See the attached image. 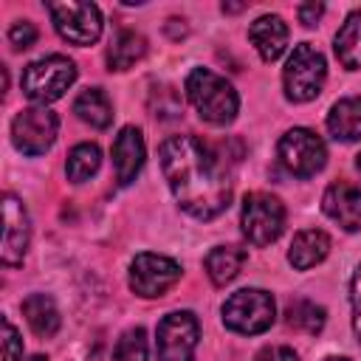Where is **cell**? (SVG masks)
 <instances>
[{
	"instance_id": "obj_1",
	"label": "cell",
	"mask_w": 361,
	"mask_h": 361,
	"mask_svg": "<svg viewBox=\"0 0 361 361\" xmlns=\"http://www.w3.org/2000/svg\"><path fill=\"white\" fill-rule=\"evenodd\" d=\"M158 155L164 178L183 212L197 220H212L228 209L231 183L206 144L195 135H172L161 144Z\"/></svg>"
},
{
	"instance_id": "obj_2",
	"label": "cell",
	"mask_w": 361,
	"mask_h": 361,
	"mask_svg": "<svg viewBox=\"0 0 361 361\" xmlns=\"http://www.w3.org/2000/svg\"><path fill=\"white\" fill-rule=\"evenodd\" d=\"M186 96L197 116L209 124H228L237 116V90L209 68H195L186 76Z\"/></svg>"
},
{
	"instance_id": "obj_3",
	"label": "cell",
	"mask_w": 361,
	"mask_h": 361,
	"mask_svg": "<svg viewBox=\"0 0 361 361\" xmlns=\"http://www.w3.org/2000/svg\"><path fill=\"white\" fill-rule=\"evenodd\" d=\"M73 82H76V65H73V59H68L62 54H48L42 59L28 62L20 76L23 93L34 104H42V107L48 102H56L59 96H65V90Z\"/></svg>"
},
{
	"instance_id": "obj_4",
	"label": "cell",
	"mask_w": 361,
	"mask_h": 361,
	"mask_svg": "<svg viewBox=\"0 0 361 361\" xmlns=\"http://www.w3.org/2000/svg\"><path fill=\"white\" fill-rule=\"evenodd\" d=\"M220 313H223V324L234 333H243V336L265 333L276 319L274 296L262 288H243V290L231 293L223 302Z\"/></svg>"
},
{
	"instance_id": "obj_5",
	"label": "cell",
	"mask_w": 361,
	"mask_h": 361,
	"mask_svg": "<svg viewBox=\"0 0 361 361\" xmlns=\"http://www.w3.org/2000/svg\"><path fill=\"white\" fill-rule=\"evenodd\" d=\"M324 79H327V62L322 51L310 42H299L285 62V73H282L285 96L290 102H310L322 93Z\"/></svg>"
},
{
	"instance_id": "obj_6",
	"label": "cell",
	"mask_w": 361,
	"mask_h": 361,
	"mask_svg": "<svg viewBox=\"0 0 361 361\" xmlns=\"http://www.w3.org/2000/svg\"><path fill=\"white\" fill-rule=\"evenodd\" d=\"M240 226H243V234L251 245H257V248L271 245L285 228L282 200L274 197V195H265V192L245 195L243 212H240Z\"/></svg>"
},
{
	"instance_id": "obj_7",
	"label": "cell",
	"mask_w": 361,
	"mask_h": 361,
	"mask_svg": "<svg viewBox=\"0 0 361 361\" xmlns=\"http://www.w3.org/2000/svg\"><path fill=\"white\" fill-rule=\"evenodd\" d=\"M59 118L54 110L34 104L14 116L11 121V141L23 155H42L56 141Z\"/></svg>"
},
{
	"instance_id": "obj_8",
	"label": "cell",
	"mask_w": 361,
	"mask_h": 361,
	"mask_svg": "<svg viewBox=\"0 0 361 361\" xmlns=\"http://www.w3.org/2000/svg\"><path fill=\"white\" fill-rule=\"evenodd\" d=\"M279 161L282 166L296 175V178H310L316 175L324 161H327V147L324 141L307 130V127H293L279 138Z\"/></svg>"
},
{
	"instance_id": "obj_9",
	"label": "cell",
	"mask_w": 361,
	"mask_h": 361,
	"mask_svg": "<svg viewBox=\"0 0 361 361\" xmlns=\"http://www.w3.org/2000/svg\"><path fill=\"white\" fill-rule=\"evenodd\" d=\"M48 11L59 37L73 45H90L102 34V11L93 3L62 0V3H48Z\"/></svg>"
},
{
	"instance_id": "obj_10",
	"label": "cell",
	"mask_w": 361,
	"mask_h": 361,
	"mask_svg": "<svg viewBox=\"0 0 361 361\" xmlns=\"http://www.w3.org/2000/svg\"><path fill=\"white\" fill-rule=\"evenodd\" d=\"M197 338L200 327L189 310L166 313L158 324V361H192Z\"/></svg>"
},
{
	"instance_id": "obj_11",
	"label": "cell",
	"mask_w": 361,
	"mask_h": 361,
	"mask_svg": "<svg viewBox=\"0 0 361 361\" xmlns=\"http://www.w3.org/2000/svg\"><path fill=\"white\" fill-rule=\"evenodd\" d=\"M178 279H180V265L164 254L147 251V254H138L130 265V288L144 299L164 296Z\"/></svg>"
},
{
	"instance_id": "obj_12",
	"label": "cell",
	"mask_w": 361,
	"mask_h": 361,
	"mask_svg": "<svg viewBox=\"0 0 361 361\" xmlns=\"http://www.w3.org/2000/svg\"><path fill=\"white\" fill-rule=\"evenodd\" d=\"M3 248H0V257H3V265L14 268L23 262L25 251H28V240H31V226H28V212L25 206L14 197V195H6V203H3Z\"/></svg>"
},
{
	"instance_id": "obj_13",
	"label": "cell",
	"mask_w": 361,
	"mask_h": 361,
	"mask_svg": "<svg viewBox=\"0 0 361 361\" xmlns=\"http://www.w3.org/2000/svg\"><path fill=\"white\" fill-rule=\"evenodd\" d=\"M322 209L344 231H361V189L358 186L344 183V180L327 186L322 197Z\"/></svg>"
},
{
	"instance_id": "obj_14",
	"label": "cell",
	"mask_w": 361,
	"mask_h": 361,
	"mask_svg": "<svg viewBox=\"0 0 361 361\" xmlns=\"http://www.w3.org/2000/svg\"><path fill=\"white\" fill-rule=\"evenodd\" d=\"M144 135L138 127H124L116 141H113V166H116V180L118 186H127L135 180V175L144 166Z\"/></svg>"
},
{
	"instance_id": "obj_15",
	"label": "cell",
	"mask_w": 361,
	"mask_h": 361,
	"mask_svg": "<svg viewBox=\"0 0 361 361\" xmlns=\"http://www.w3.org/2000/svg\"><path fill=\"white\" fill-rule=\"evenodd\" d=\"M248 39L262 56V62H276L288 48V25L279 14H262L251 23Z\"/></svg>"
},
{
	"instance_id": "obj_16",
	"label": "cell",
	"mask_w": 361,
	"mask_h": 361,
	"mask_svg": "<svg viewBox=\"0 0 361 361\" xmlns=\"http://www.w3.org/2000/svg\"><path fill=\"white\" fill-rule=\"evenodd\" d=\"M330 251V237L322 228H305L293 237L290 251H288V262L296 271H307L313 265H319Z\"/></svg>"
},
{
	"instance_id": "obj_17",
	"label": "cell",
	"mask_w": 361,
	"mask_h": 361,
	"mask_svg": "<svg viewBox=\"0 0 361 361\" xmlns=\"http://www.w3.org/2000/svg\"><path fill=\"white\" fill-rule=\"evenodd\" d=\"M327 130L336 141H358L361 138V96L338 99L327 113Z\"/></svg>"
},
{
	"instance_id": "obj_18",
	"label": "cell",
	"mask_w": 361,
	"mask_h": 361,
	"mask_svg": "<svg viewBox=\"0 0 361 361\" xmlns=\"http://www.w3.org/2000/svg\"><path fill=\"white\" fill-rule=\"evenodd\" d=\"M23 316L28 322V327L39 336V338H51L56 330H59V310L54 305L51 296L45 293H31L23 299Z\"/></svg>"
},
{
	"instance_id": "obj_19",
	"label": "cell",
	"mask_w": 361,
	"mask_h": 361,
	"mask_svg": "<svg viewBox=\"0 0 361 361\" xmlns=\"http://www.w3.org/2000/svg\"><path fill=\"white\" fill-rule=\"evenodd\" d=\"M144 54H147V39H144L138 31H133V28H121V31H116V37L110 39L107 65H110V71H127V68H133Z\"/></svg>"
},
{
	"instance_id": "obj_20",
	"label": "cell",
	"mask_w": 361,
	"mask_h": 361,
	"mask_svg": "<svg viewBox=\"0 0 361 361\" xmlns=\"http://www.w3.org/2000/svg\"><path fill=\"white\" fill-rule=\"evenodd\" d=\"M73 113H76L85 124L96 127V130H104V127H110V121H113V104H110V99H107V93H104L102 87H87V90H82V93L76 96V102H73Z\"/></svg>"
},
{
	"instance_id": "obj_21",
	"label": "cell",
	"mask_w": 361,
	"mask_h": 361,
	"mask_svg": "<svg viewBox=\"0 0 361 361\" xmlns=\"http://www.w3.org/2000/svg\"><path fill=\"white\" fill-rule=\"evenodd\" d=\"M333 48H336L338 62L347 71H358L361 68V11H353L341 23V28H338V34L333 39Z\"/></svg>"
},
{
	"instance_id": "obj_22",
	"label": "cell",
	"mask_w": 361,
	"mask_h": 361,
	"mask_svg": "<svg viewBox=\"0 0 361 361\" xmlns=\"http://www.w3.org/2000/svg\"><path fill=\"white\" fill-rule=\"evenodd\" d=\"M243 262H245V251L243 248H237V245H217V248H212L206 254V274H209V279L214 285H226V282H231L240 274Z\"/></svg>"
},
{
	"instance_id": "obj_23",
	"label": "cell",
	"mask_w": 361,
	"mask_h": 361,
	"mask_svg": "<svg viewBox=\"0 0 361 361\" xmlns=\"http://www.w3.org/2000/svg\"><path fill=\"white\" fill-rule=\"evenodd\" d=\"M99 164H102V149L90 141L85 144H76L68 155V164H65V172L73 183H85L87 178H93L99 172Z\"/></svg>"
},
{
	"instance_id": "obj_24",
	"label": "cell",
	"mask_w": 361,
	"mask_h": 361,
	"mask_svg": "<svg viewBox=\"0 0 361 361\" xmlns=\"http://www.w3.org/2000/svg\"><path fill=\"white\" fill-rule=\"evenodd\" d=\"M285 316H288V324L290 327H296V330H302L307 336H316L324 327V307L316 305V302H310V299H293V302H288Z\"/></svg>"
},
{
	"instance_id": "obj_25",
	"label": "cell",
	"mask_w": 361,
	"mask_h": 361,
	"mask_svg": "<svg viewBox=\"0 0 361 361\" xmlns=\"http://www.w3.org/2000/svg\"><path fill=\"white\" fill-rule=\"evenodd\" d=\"M113 361H147V333L141 327L127 330L113 350Z\"/></svg>"
},
{
	"instance_id": "obj_26",
	"label": "cell",
	"mask_w": 361,
	"mask_h": 361,
	"mask_svg": "<svg viewBox=\"0 0 361 361\" xmlns=\"http://www.w3.org/2000/svg\"><path fill=\"white\" fill-rule=\"evenodd\" d=\"M3 361H23V338L8 319H3Z\"/></svg>"
},
{
	"instance_id": "obj_27",
	"label": "cell",
	"mask_w": 361,
	"mask_h": 361,
	"mask_svg": "<svg viewBox=\"0 0 361 361\" xmlns=\"http://www.w3.org/2000/svg\"><path fill=\"white\" fill-rule=\"evenodd\" d=\"M8 42H11V48H31L34 42H37V28H34V23H28V20H23V23H14L11 28H8Z\"/></svg>"
},
{
	"instance_id": "obj_28",
	"label": "cell",
	"mask_w": 361,
	"mask_h": 361,
	"mask_svg": "<svg viewBox=\"0 0 361 361\" xmlns=\"http://www.w3.org/2000/svg\"><path fill=\"white\" fill-rule=\"evenodd\" d=\"M350 305H353V330L361 341V265L355 268L353 282H350Z\"/></svg>"
},
{
	"instance_id": "obj_29",
	"label": "cell",
	"mask_w": 361,
	"mask_h": 361,
	"mask_svg": "<svg viewBox=\"0 0 361 361\" xmlns=\"http://www.w3.org/2000/svg\"><path fill=\"white\" fill-rule=\"evenodd\" d=\"M254 361H299V355L290 347H265L257 353Z\"/></svg>"
},
{
	"instance_id": "obj_30",
	"label": "cell",
	"mask_w": 361,
	"mask_h": 361,
	"mask_svg": "<svg viewBox=\"0 0 361 361\" xmlns=\"http://www.w3.org/2000/svg\"><path fill=\"white\" fill-rule=\"evenodd\" d=\"M296 14H299V23H305V25H316L319 17L324 14V6H322V3H302V6L296 8Z\"/></svg>"
},
{
	"instance_id": "obj_31",
	"label": "cell",
	"mask_w": 361,
	"mask_h": 361,
	"mask_svg": "<svg viewBox=\"0 0 361 361\" xmlns=\"http://www.w3.org/2000/svg\"><path fill=\"white\" fill-rule=\"evenodd\" d=\"M243 3H223V11H243Z\"/></svg>"
},
{
	"instance_id": "obj_32",
	"label": "cell",
	"mask_w": 361,
	"mask_h": 361,
	"mask_svg": "<svg viewBox=\"0 0 361 361\" xmlns=\"http://www.w3.org/2000/svg\"><path fill=\"white\" fill-rule=\"evenodd\" d=\"M25 361H48V358H42V355H31V358H25Z\"/></svg>"
},
{
	"instance_id": "obj_33",
	"label": "cell",
	"mask_w": 361,
	"mask_h": 361,
	"mask_svg": "<svg viewBox=\"0 0 361 361\" xmlns=\"http://www.w3.org/2000/svg\"><path fill=\"white\" fill-rule=\"evenodd\" d=\"M324 361H350V358H324Z\"/></svg>"
},
{
	"instance_id": "obj_34",
	"label": "cell",
	"mask_w": 361,
	"mask_h": 361,
	"mask_svg": "<svg viewBox=\"0 0 361 361\" xmlns=\"http://www.w3.org/2000/svg\"><path fill=\"white\" fill-rule=\"evenodd\" d=\"M358 172H361V155H358Z\"/></svg>"
}]
</instances>
